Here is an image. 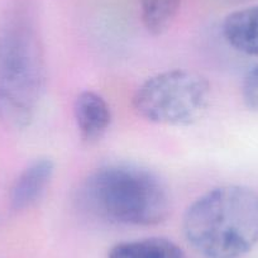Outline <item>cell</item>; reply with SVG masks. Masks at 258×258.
Wrapping results in <instances>:
<instances>
[{
    "label": "cell",
    "instance_id": "obj_1",
    "mask_svg": "<svg viewBox=\"0 0 258 258\" xmlns=\"http://www.w3.org/2000/svg\"><path fill=\"white\" fill-rule=\"evenodd\" d=\"M43 44L31 7L17 2L0 22V120L29 126L46 91Z\"/></svg>",
    "mask_w": 258,
    "mask_h": 258
},
{
    "label": "cell",
    "instance_id": "obj_2",
    "mask_svg": "<svg viewBox=\"0 0 258 258\" xmlns=\"http://www.w3.org/2000/svg\"><path fill=\"white\" fill-rule=\"evenodd\" d=\"M183 233L204 258H242L258 243V192L242 185L212 188L187 208Z\"/></svg>",
    "mask_w": 258,
    "mask_h": 258
},
{
    "label": "cell",
    "instance_id": "obj_3",
    "mask_svg": "<svg viewBox=\"0 0 258 258\" xmlns=\"http://www.w3.org/2000/svg\"><path fill=\"white\" fill-rule=\"evenodd\" d=\"M79 203L99 219L136 227L160 224L171 210L162 180L131 163L106 165L90 173L79 190Z\"/></svg>",
    "mask_w": 258,
    "mask_h": 258
},
{
    "label": "cell",
    "instance_id": "obj_4",
    "mask_svg": "<svg viewBox=\"0 0 258 258\" xmlns=\"http://www.w3.org/2000/svg\"><path fill=\"white\" fill-rule=\"evenodd\" d=\"M210 101V84L195 71L173 69L143 81L132 105L146 120L168 126H188L199 121Z\"/></svg>",
    "mask_w": 258,
    "mask_h": 258
},
{
    "label": "cell",
    "instance_id": "obj_5",
    "mask_svg": "<svg viewBox=\"0 0 258 258\" xmlns=\"http://www.w3.org/2000/svg\"><path fill=\"white\" fill-rule=\"evenodd\" d=\"M54 162L49 157L32 161L17 177L11 190V208L22 212L32 208L41 200L54 175Z\"/></svg>",
    "mask_w": 258,
    "mask_h": 258
},
{
    "label": "cell",
    "instance_id": "obj_6",
    "mask_svg": "<svg viewBox=\"0 0 258 258\" xmlns=\"http://www.w3.org/2000/svg\"><path fill=\"white\" fill-rule=\"evenodd\" d=\"M74 116L84 142L94 143L104 137L111 124V110L98 93L84 90L74 103Z\"/></svg>",
    "mask_w": 258,
    "mask_h": 258
},
{
    "label": "cell",
    "instance_id": "obj_7",
    "mask_svg": "<svg viewBox=\"0 0 258 258\" xmlns=\"http://www.w3.org/2000/svg\"><path fill=\"white\" fill-rule=\"evenodd\" d=\"M222 33L235 51L258 57V4L228 14L223 21Z\"/></svg>",
    "mask_w": 258,
    "mask_h": 258
},
{
    "label": "cell",
    "instance_id": "obj_8",
    "mask_svg": "<svg viewBox=\"0 0 258 258\" xmlns=\"http://www.w3.org/2000/svg\"><path fill=\"white\" fill-rule=\"evenodd\" d=\"M108 258H187L180 245L167 238L151 237L114 245Z\"/></svg>",
    "mask_w": 258,
    "mask_h": 258
},
{
    "label": "cell",
    "instance_id": "obj_9",
    "mask_svg": "<svg viewBox=\"0 0 258 258\" xmlns=\"http://www.w3.org/2000/svg\"><path fill=\"white\" fill-rule=\"evenodd\" d=\"M141 18L145 28L152 36L168 31L180 9L181 0H140Z\"/></svg>",
    "mask_w": 258,
    "mask_h": 258
},
{
    "label": "cell",
    "instance_id": "obj_10",
    "mask_svg": "<svg viewBox=\"0 0 258 258\" xmlns=\"http://www.w3.org/2000/svg\"><path fill=\"white\" fill-rule=\"evenodd\" d=\"M242 95L245 105L258 111V66L249 70L243 80Z\"/></svg>",
    "mask_w": 258,
    "mask_h": 258
},
{
    "label": "cell",
    "instance_id": "obj_11",
    "mask_svg": "<svg viewBox=\"0 0 258 258\" xmlns=\"http://www.w3.org/2000/svg\"><path fill=\"white\" fill-rule=\"evenodd\" d=\"M223 2H240V0H223Z\"/></svg>",
    "mask_w": 258,
    "mask_h": 258
}]
</instances>
